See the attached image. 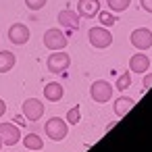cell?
Returning a JSON list of instances; mask_svg holds the SVG:
<instances>
[{
    "label": "cell",
    "instance_id": "cell-18",
    "mask_svg": "<svg viewBox=\"0 0 152 152\" xmlns=\"http://www.w3.org/2000/svg\"><path fill=\"white\" fill-rule=\"evenodd\" d=\"M98 19H100L102 27H113V25L117 23V17L113 15V11H102V9H100V13H98Z\"/></svg>",
    "mask_w": 152,
    "mask_h": 152
},
{
    "label": "cell",
    "instance_id": "cell-17",
    "mask_svg": "<svg viewBox=\"0 0 152 152\" xmlns=\"http://www.w3.org/2000/svg\"><path fill=\"white\" fill-rule=\"evenodd\" d=\"M106 4H108V11H113V13H123V11L129 9L131 0H106Z\"/></svg>",
    "mask_w": 152,
    "mask_h": 152
},
{
    "label": "cell",
    "instance_id": "cell-5",
    "mask_svg": "<svg viewBox=\"0 0 152 152\" xmlns=\"http://www.w3.org/2000/svg\"><path fill=\"white\" fill-rule=\"evenodd\" d=\"M44 46L48 48V50H65V46H67V36L58 29V27H50V29H46V34H44Z\"/></svg>",
    "mask_w": 152,
    "mask_h": 152
},
{
    "label": "cell",
    "instance_id": "cell-19",
    "mask_svg": "<svg viewBox=\"0 0 152 152\" xmlns=\"http://www.w3.org/2000/svg\"><path fill=\"white\" fill-rule=\"evenodd\" d=\"M81 121V113H79V106H73L67 110V123L69 125H77Z\"/></svg>",
    "mask_w": 152,
    "mask_h": 152
},
{
    "label": "cell",
    "instance_id": "cell-2",
    "mask_svg": "<svg viewBox=\"0 0 152 152\" xmlns=\"http://www.w3.org/2000/svg\"><path fill=\"white\" fill-rule=\"evenodd\" d=\"M71 65V56L65 52V50H54L48 58H46V67L50 73L58 75V73H65Z\"/></svg>",
    "mask_w": 152,
    "mask_h": 152
},
{
    "label": "cell",
    "instance_id": "cell-23",
    "mask_svg": "<svg viewBox=\"0 0 152 152\" xmlns=\"http://www.w3.org/2000/svg\"><path fill=\"white\" fill-rule=\"evenodd\" d=\"M150 88H152V73H148L144 77V90H150Z\"/></svg>",
    "mask_w": 152,
    "mask_h": 152
},
{
    "label": "cell",
    "instance_id": "cell-24",
    "mask_svg": "<svg viewBox=\"0 0 152 152\" xmlns=\"http://www.w3.org/2000/svg\"><path fill=\"white\" fill-rule=\"evenodd\" d=\"M4 113H7V102H4L2 98H0V117H2Z\"/></svg>",
    "mask_w": 152,
    "mask_h": 152
},
{
    "label": "cell",
    "instance_id": "cell-7",
    "mask_svg": "<svg viewBox=\"0 0 152 152\" xmlns=\"http://www.w3.org/2000/svg\"><path fill=\"white\" fill-rule=\"evenodd\" d=\"M131 44L137 48V50H148L150 46H152V31L148 29V27H137V29H133L131 31Z\"/></svg>",
    "mask_w": 152,
    "mask_h": 152
},
{
    "label": "cell",
    "instance_id": "cell-6",
    "mask_svg": "<svg viewBox=\"0 0 152 152\" xmlns=\"http://www.w3.org/2000/svg\"><path fill=\"white\" fill-rule=\"evenodd\" d=\"M21 110H23V117H25L27 121L36 123V121L42 119V115H44L46 108H44V102H42V100H38V98H27V100L23 102Z\"/></svg>",
    "mask_w": 152,
    "mask_h": 152
},
{
    "label": "cell",
    "instance_id": "cell-20",
    "mask_svg": "<svg viewBox=\"0 0 152 152\" xmlns=\"http://www.w3.org/2000/svg\"><path fill=\"white\" fill-rule=\"evenodd\" d=\"M129 86H131V75H129V73H123V75L117 79V90H119V92H125Z\"/></svg>",
    "mask_w": 152,
    "mask_h": 152
},
{
    "label": "cell",
    "instance_id": "cell-4",
    "mask_svg": "<svg viewBox=\"0 0 152 152\" xmlns=\"http://www.w3.org/2000/svg\"><path fill=\"white\" fill-rule=\"evenodd\" d=\"M90 96H92L94 102L104 104V102H108V100L113 98V86H110L106 79H98V81H94V83L90 86Z\"/></svg>",
    "mask_w": 152,
    "mask_h": 152
},
{
    "label": "cell",
    "instance_id": "cell-9",
    "mask_svg": "<svg viewBox=\"0 0 152 152\" xmlns=\"http://www.w3.org/2000/svg\"><path fill=\"white\" fill-rule=\"evenodd\" d=\"M0 137L4 146H15L21 140V129L15 123H0Z\"/></svg>",
    "mask_w": 152,
    "mask_h": 152
},
{
    "label": "cell",
    "instance_id": "cell-14",
    "mask_svg": "<svg viewBox=\"0 0 152 152\" xmlns=\"http://www.w3.org/2000/svg\"><path fill=\"white\" fill-rule=\"evenodd\" d=\"M115 113H117V117H125L133 106H135V100L133 98H127V96H121V98H117L115 100Z\"/></svg>",
    "mask_w": 152,
    "mask_h": 152
},
{
    "label": "cell",
    "instance_id": "cell-12",
    "mask_svg": "<svg viewBox=\"0 0 152 152\" xmlns=\"http://www.w3.org/2000/svg\"><path fill=\"white\" fill-rule=\"evenodd\" d=\"M148 67H150V58H148L144 52H137V54H133V56L129 58V71H131V73L144 75V73L148 71Z\"/></svg>",
    "mask_w": 152,
    "mask_h": 152
},
{
    "label": "cell",
    "instance_id": "cell-11",
    "mask_svg": "<svg viewBox=\"0 0 152 152\" xmlns=\"http://www.w3.org/2000/svg\"><path fill=\"white\" fill-rule=\"evenodd\" d=\"M79 21H81V17L77 15V11L65 9V11L58 13V23H61V27H67V29H79Z\"/></svg>",
    "mask_w": 152,
    "mask_h": 152
},
{
    "label": "cell",
    "instance_id": "cell-21",
    "mask_svg": "<svg viewBox=\"0 0 152 152\" xmlns=\"http://www.w3.org/2000/svg\"><path fill=\"white\" fill-rule=\"evenodd\" d=\"M46 2H48V0H25V7L29 11H40V9H44Z\"/></svg>",
    "mask_w": 152,
    "mask_h": 152
},
{
    "label": "cell",
    "instance_id": "cell-3",
    "mask_svg": "<svg viewBox=\"0 0 152 152\" xmlns=\"http://www.w3.org/2000/svg\"><path fill=\"white\" fill-rule=\"evenodd\" d=\"M88 40L94 48L102 50V48H108L113 44V34L106 29V27H92L88 31Z\"/></svg>",
    "mask_w": 152,
    "mask_h": 152
},
{
    "label": "cell",
    "instance_id": "cell-8",
    "mask_svg": "<svg viewBox=\"0 0 152 152\" xmlns=\"http://www.w3.org/2000/svg\"><path fill=\"white\" fill-rule=\"evenodd\" d=\"M29 36H31V31H29V27L23 25V23H13V25L9 27V40H11V44H15V46L27 44Z\"/></svg>",
    "mask_w": 152,
    "mask_h": 152
},
{
    "label": "cell",
    "instance_id": "cell-10",
    "mask_svg": "<svg viewBox=\"0 0 152 152\" xmlns=\"http://www.w3.org/2000/svg\"><path fill=\"white\" fill-rule=\"evenodd\" d=\"M100 13V0H79L77 2V15L81 19H94Z\"/></svg>",
    "mask_w": 152,
    "mask_h": 152
},
{
    "label": "cell",
    "instance_id": "cell-13",
    "mask_svg": "<svg viewBox=\"0 0 152 152\" xmlns=\"http://www.w3.org/2000/svg\"><path fill=\"white\" fill-rule=\"evenodd\" d=\"M63 96H65V90H63V86L58 81H50V83L44 86V98L46 100L58 102V100H63Z\"/></svg>",
    "mask_w": 152,
    "mask_h": 152
},
{
    "label": "cell",
    "instance_id": "cell-16",
    "mask_svg": "<svg viewBox=\"0 0 152 152\" xmlns=\"http://www.w3.org/2000/svg\"><path fill=\"white\" fill-rule=\"evenodd\" d=\"M23 146H25L27 150H42V148H44V140H42L38 133H27V135L23 137Z\"/></svg>",
    "mask_w": 152,
    "mask_h": 152
},
{
    "label": "cell",
    "instance_id": "cell-1",
    "mask_svg": "<svg viewBox=\"0 0 152 152\" xmlns=\"http://www.w3.org/2000/svg\"><path fill=\"white\" fill-rule=\"evenodd\" d=\"M44 131L52 142H61L69 133V123L65 119H61V117H50L46 121V125H44Z\"/></svg>",
    "mask_w": 152,
    "mask_h": 152
},
{
    "label": "cell",
    "instance_id": "cell-25",
    "mask_svg": "<svg viewBox=\"0 0 152 152\" xmlns=\"http://www.w3.org/2000/svg\"><path fill=\"white\" fill-rule=\"evenodd\" d=\"M2 146H4V144H2V137H0V150H2Z\"/></svg>",
    "mask_w": 152,
    "mask_h": 152
},
{
    "label": "cell",
    "instance_id": "cell-22",
    "mask_svg": "<svg viewBox=\"0 0 152 152\" xmlns=\"http://www.w3.org/2000/svg\"><path fill=\"white\" fill-rule=\"evenodd\" d=\"M140 4L146 13H152V0H140Z\"/></svg>",
    "mask_w": 152,
    "mask_h": 152
},
{
    "label": "cell",
    "instance_id": "cell-15",
    "mask_svg": "<svg viewBox=\"0 0 152 152\" xmlns=\"http://www.w3.org/2000/svg\"><path fill=\"white\" fill-rule=\"evenodd\" d=\"M17 63V56L11 50H0V73H9Z\"/></svg>",
    "mask_w": 152,
    "mask_h": 152
}]
</instances>
